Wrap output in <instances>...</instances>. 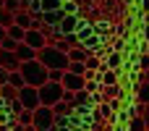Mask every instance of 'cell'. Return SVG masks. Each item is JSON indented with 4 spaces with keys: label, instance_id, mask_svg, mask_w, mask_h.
<instances>
[{
    "label": "cell",
    "instance_id": "obj_4",
    "mask_svg": "<svg viewBox=\"0 0 149 131\" xmlns=\"http://www.w3.org/2000/svg\"><path fill=\"white\" fill-rule=\"evenodd\" d=\"M60 95H63V87L58 84V81H45L42 87H37V97H39V105H55L58 100H60Z\"/></svg>",
    "mask_w": 149,
    "mask_h": 131
},
{
    "label": "cell",
    "instance_id": "obj_14",
    "mask_svg": "<svg viewBox=\"0 0 149 131\" xmlns=\"http://www.w3.org/2000/svg\"><path fill=\"white\" fill-rule=\"evenodd\" d=\"M50 108H52V113H55V116H71V113L76 110V108H73V102H63V100H58V102H55V105H50Z\"/></svg>",
    "mask_w": 149,
    "mask_h": 131
},
{
    "label": "cell",
    "instance_id": "obj_30",
    "mask_svg": "<svg viewBox=\"0 0 149 131\" xmlns=\"http://www.w3.org/2000/svg\"><path fill=\"white\" fill-rule=\"evenodd\" d=\"M3 3H5V0H0V8H3Z\"/></svg>",
    "mask_w": 149,
    "mask_h": 131
},
{
    "label": "cell",
    "instance_id": "obj_3",
    "mask_svg": "<svg viewBox=\"0 0 149 131\" xmlns=\"http://www.w3.org/2000/svg\"><path fill=\"white\" fill-rule=\"evenodd\" d=\"M52 123H55V113H52V108H47V105H37L34 110H31V126L37 131H50L52 129Z\"/></svg>",
    "mask_w": 149,
    "mask_h": 131
},
{
    "label": "cell",
    "instance_id": "obj_16",
    "mask_svg": "<svg viewBox=\"0 0 149 131\" xmlns=\"http://www.w3.org/2000/svg\"><path fill=\"white\" fill-rule=\"evenodd\" d=\"M63 0H39V11H60Z\"/></svg>",
    "mask_w": 149,
    "mask_h": 131
},
{
    "label": "cell",
    "instance_id": "obj_13",
    "mask_svg": "<svg viewBox=\"0 0 149 131\" xmlns=\"http://www.w3.org/2000/svg\"><path fill=\"white\" fill-rule=\"evenodd\" d=\"M84 105H92V95H89L86 89L73 92V108H84Z\"/></svg>",
    "mask_w": 149,
    "mask_h": 131
},
{
    "label": "cell",
    "instance_id": "obj_9",
    "mask_svg": "<svg viewBox=\"0 0 149 131\" xmlns=\"http://www.w3.org/2000/svg\"><path fill=\"white\" fill-rule=\"evenodd\" d=\"M89 55H92V53H89V50H84L81 45H76V47H68V53H65V58H68L71 63H84Z\"/></svg>",
    "mask_w": 149,
    "mask_h": 131
},
{
    "label": "cell",
    "instance_id": "obj_23",
    "mask_svg": "<svg viewBox=\"0 0 149 131\" xmlns=\"http://www.w3.org/2000/svg\"><path fill=\"white\" fill-rule=\"evenodd\" d=\"M84 66H86V71H97V68H100V66H102V63H100V60H97V58H94V55H89V58H86V60H84Z\"/></svg>",
    "mask_w": 149,
    "mask_h": 131
},
{
    "label": "cell",
    "instance_id": "obj_26",
    "mask_svg": "<svg viewBox=\"0 0 149 131\" xmlns=\"http://www.w3.org/2000/svg\"><path fill=\"white\" fill-rule=\"evenodd\" d=\"M118 63H120V55L115 53V55H110V63H107V68H113V71H115V68H118Z\"/></svg>",
    "mask_w": 149,
    "mask_h": 131
},
{
    "label": "cell",
    "instance_id": "obj_24",
    "mask_svg": "<svg viewBox=\"0 0 149 131\" xmlns=\"http://www.w3.org/2000/svg\"><path fill=\"white\" fill-rule=\"evenodd\" d=\"M60 76H63L60 68H47V81H58L60 84Z\"/></svg>",
    "mask_w": 149,
    "mask_h": 131
},
{
    "label": "cell",
    "instance_id": "obj_20",
    "mask_svg": "<svg viewBox=\"0 0 149 131\" xmlns=\"http://www.w3.org/2000/svg\"><path fill=\"white\" fill-rule=\"evenodd\" d=\"M3 11H8V13L21 11V0H5V3H3Z\"/></svg>",
    "mask_w": 149,
    "mask_h": 131
},
{
    "label": "cell",
    "instance_id": "obj_5",
    "mask_svg": "<svg viewBox=\"0 0 149 131\" xmlns=\"http://www.w3.org/2000/svg\"><path fill=\"white\" fill-rule=\"evenodd\" d=\"M16 100H18V105H21L24 110H34V108L39 105L37 87H29V84H24L21 89H16Z\"/></svg>",
    "mask_w": 149,
    "mask_h": 131
},
{
    "label": "cell",
    "instance_id": "obj_29",
    "mask_svg": "<svg viewBox=\"0 0 149 131\" xmlns=\"http://www.w3.org/2000/svg\"><path fill=\"white\" fill-rule=\"evenodd\" d=\"M3 37H5V29H3V26H0V39H3Z\"/></svg>",
    "mask_w": 149,
    "mask_h": 131
},
{
    "label": "cell",
    "instance_id": "obj_6",
    "mask_svg": "<svg viewBox=\"0 0 149 131\" xmlns=\"http://www.w3.org/2000/svg\"><path fill=\"white\" fill-rule=\"evenodd\" d=\"M21 42H24V45H29L31 50H39V47H45V45H47V39H45V32H39V29H26Z\"/></svg>",
    "mask_w": 149,
    "mask_h": 131
},
{
    "label": "cell",
    "instance_id": "obj_25",
    "mask_svg": "<svg viewBox=\"0 0 149 131\" xmlns=\"http://www.w3.org/2000/svg\"><path fill=\"white\" fill-rule=\"evenodd\" d=\"M16 45H18V42L10 39V37H3V39H0V50H13Z\"/></svg>",
    "mask_w": 149,
    "mask_h": 131
},
{
    "label": "cell",
    "instance_id": "obj_15",
    "mask_svg": "<svg viewBox=\"0 0 149 131\" xmlns=\"http://www.w3.org/2000/svg\"><path fill=\"white\" fill-rule=\"evenodd\" d=\"M24 32H26V29H21V26H16V24H10V26L5 29V37H10V39H16V42H21V39H24Z\"/></svg>",
    "mask_w": 149,
    "mask_h": 131
},
{
    "label": "cell",
    "instance_id": "obj_19",
    "mask_svg": "<svg viewBox=\"0 0 149 131\" xmlns=\"http://www.w3.org/2000/svg\"><path fill=\"white\" fill-rule=\"evenodd\" d=\"M16 116H18V126H31V110H24L21 108Z\"/></svg>",
    "mask_w": 149,
    "mask_h": 131
},
{
    "label": "cell",
    "instance_id": "obj_7",
    "mask_svg": "<svg viewBox=\"0 0 149 131\" xmlns=\"http://www.w3.org/2000/svg\"><path fill=\"white\" fill-rule=\"evenodd\" d=\"M60 87L68 89V92H79V89H84V76L71 74V71H63V76H60Z\"/></svg>",
    "mask_w": 149,
    "mask_h": 131
},
{
    "label": "cell",
    "instance_id": "obj_21",
    "mask_svg": "<svg viewBox=\"0 0 149 131\" xmlns=\"http://www.w3.org/2000/svg\"><path fill=\"white\" fill-rule=\"evenodd\" d=\"M10 24H13V13H8V11H3V8H0V26H3V29H8Z\"/></svg>",
    "mask_w": 149,
    "mask_h": 131
},
{
    "label": "cell",
    "instance_id": "obj_27",
    "mask_svg": "<svg viewBox=\"0 0 149 131\" xmlns=\"http://www.w3.org/2000/svg\"><path fill=\"white\" fill-rule=\"evenodd\" d=\"M8 74H10V71H5V68H0V87H3V84H8Z\"/></svg>",
    "mask_w": 149,
    "mask_h": 131
},
{
    "label": "cell",
    "instance_id": "obj_17",
    "mask_svg": "<svg viewBox=\"0 0 149 131\" xmlns=\"http://www.w3.org/2000/svg\"><path fill=\"white\" fill-rule=\"evenodd\" d=\"M115 84H118V74L113 68H107L105 76H102V87H115Z\"/></svg>",
    "mask_w": 149,
    "mask_h": 131
},
{
    "label": "cell",
    "instance_id": "obj_18",
    "mask_svg": "<svg viewBox=\"0 0 149 131\" xmlns=\"http://www.w3.org/2000/svg\"><path fill=\"white\" fill-rule=\"evenodd\" d=\"M8 87H13V89H21V87H24V79H21L18 71H10V74H8Z\"/></svg>",
    "mask_w": 149,
    "mask_h": 131
},
{
    "label": "cell",
    "instance_id": "obj_22",
    "mask_svg": "<svg viewBox=\"0 0 149 131\" xmlns=\"http://www.w3.org/2000/svg\"><path fill=\"white\" fill-rule=\"evenodd\" d=\"M128 131H147V126H144V118H141V116H136V118L131 121Z\"/></svg>",
    "mask_w": 149,
    "mask_h": 131
},
{
    "label": "cell",
    "instance_id": "obj_10",
    "mask_svg": "<svg viewBox=\"0 0 149 131\" xmlns=\"http://www.w3.org/2000/svg\"><path fill=\"white\" fill-rule=\"evenodd\" d=\"M13 24L21 26V29H31V26H34V18H31L29 11H16V13H13Z\"/></svg>",
    "mask_w": 149,
    "mask_h": 131
},
{
    "label": "cell",
    "instance_id": "obj_2",
    "mask_svg": "<svg viewBox=\"0 0 149 131\" xmlns=\"http://www.w3.org/2000/svg\"><path fill=\"white\" fill-rule=\"evenodd\" d=\"M34 60H39L45 68H60V71H65V66H68L65 53H60V50H58V47H52V45L39 47V50H37V55H34Z\"/></svg>",
    "mask_w": 149,
    "mask_h": 131
},
{
    "label": "cell",
    "instance_id": "obj_11",
    "mask_svg": "<svg viewBox=\"0 0 149 131\" xmlns=\"http://www.w3.org/2000/svg\"><path fill=\"white\" fill-rule=\"evenodd\" d=\"M13 53H16L18 63H24V60H34V55H37V50H31V47L24 45V42H18V45L13 47Z\"/></svg>",
    "mask_w": 149,
    "mask_h": 131
},
{
    "label": "cell",
    "instance_id": "obj_12",
    "mask_svg": "<svg viewBox=\"0 0 149 131\" xmlns=\"http://www.w3.org/2000/svg\"><path fill=\"white\" fill-rule=\"evenodd\" d=\"M76 26H79V21H76V16H65V13H63V18L58 21V29H60L63 34H71V32H73Z\"/></svg>",
    "mask_w": 149,
    "mask_h": 131
},
{
    "label": "cell",
    "instance_id": "obj_8",
    "mask_svg": "<svg viewBox=\"0 0 149 131\" xmlns=\"http://www.w3.org/2000/svg\"><path fill=\"white\" fill-rule=\"evenodd\" d=\"M0 68L5 71H18V58L13 50H0Z\"/></svg>",
    "mask_w": 149,
    "mask_h": 131
},
{
    "label": "cell",
    "instance_id": "obj_1",
    "mask_svg": "<svg viewBox=\"0 0 149 131\" xmlns=\"http://www.w3.org/2000/svg\"><path fill=\"white\" fill-rule=\"evenodd\" d=\"M18 74L24 79V84H29V87H42L47 81V68L39 60H24V63H18Z\"/></svg>",
    "mask_w": 149,
    "mask_h": 131
},
{
    "label": "cell",
    "instance_id": "obj_28",
    "mask_svg": "<svg viewBox=\"0 0 149 131\" xmlns=\"http://www.w3.org/2000/svg\"><path fill=\"white\" fill-rule=\"evenodd\" d=\"M21 131H37L34 126H21Z\"/></svg>",
    "mask_w": 149,
    "mask_h": 131
}]
</instances>
